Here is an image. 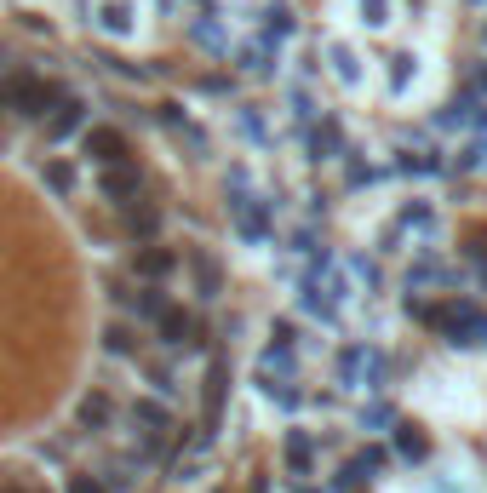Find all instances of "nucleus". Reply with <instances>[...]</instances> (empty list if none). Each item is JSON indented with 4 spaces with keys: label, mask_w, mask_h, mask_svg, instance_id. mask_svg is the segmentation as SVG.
<instances>
[{
    "label": "nucleus",
    "mask_w": 487,
    "mask_h": 493,
    "mask_svg": "<svg viewBox=\"0 0 487 493\" xmlns=\"http://www.w3.org/2000/svg\"><path fill=\"white\" fill-rule=\"evenodd\" d=\"M35 178H41V189H46L52 201H75V196H81V184H87V173H81L75 155H41Z\"/></svg>",
    "instance_id": "nucleus-9"
},
{
    "label": "nucleus",
    "mask_w": 487,
    "mask_h": 493,
    "mask_svg": "<svg viewBox=\"0 0 487 493\" xmlns=\"http://www.w3.org/2000/svg\"><path fill=\"white\" fill-rule=\"evenodd\" d=\"M396 453L407 465H419V459H430V436H424L419 425H396Z\"/></svg>",
    "instance_id": "nucleus-28"
},
{
    "label": "nucleus",
    "mask_w": 487,
    "mask_h": 493,
    "mask_svg": "<svg viewBox=\"0 0 487 493\" xmlns=\"http://www.w3.org/2000/svg\"><path fill=\"white\" fill-rule=\"evenodd\" d=\"M229 224H236V235L241 242H270L275 235V201H264V196H252V189H229Z\"/></svg>",
    "instance_id": "nucleus-4"
},
{
    "label": "nucleus",
    "mask_w": 487,
    "mask_h": 493,
    "mask_svg": "<svg viewBox=\"0 0 487 493\" xmlns=\"http://www.w3.org/2000/svg\"><path fill=\"white\" fill-rule=\"evenodd\" d=\"M224 390H229V367L224 356H213V367H206V425H218V413H224Z\"/></svg>",
    "instance_id": "nucleus-26"
},
{
    "label": "nucleus",
    "mask_w": 487,
    "mask_h": 493,
    "mask_svg": "<svg viewBox=\"0 0 487 493\" xmlns=\"http://www.w3.org/2000/svg\"><path fill=\"white\" fill-rule=\"evenodd\" d=\"M482 41H487V23H482Z\"/></svg>",
    "instance_id": "nucleus-43"
},
{
    "label": "nucleus",
    "mask_w": 487,
    "mask_h": 493,
    "mask_svg": "<svg viewBox=\"0 0 487 493\" xmlns=\"http://www.w3.org/2000/svg\"><path fill=\"white\" fill-rule=\"evenodd\" d=\"M132 425H138V436H143V459H155V453L173 442L178 419H173V407H166L161 396H138V402H132Z\"/></svg>",
    "instance_id": "nucleus-5"
},
{
    "label": "nucleus",
    "mask_w": 487,
    "mask_h": 493,
    "mask_svg": "<svg viewBox=\"0 0 487 493\" xmlns=\"http://www.w3.org/2000/svg\"><path fill=\"white\" fill-rule=\"evenodd\" d=\"M465 92H487V64L470 69V87H465Z\"/></svg>",
    "instance_id": "nucleus-40"
},
{
    "label": "nucleus",
    "mask_w": 487,
    "mask_h": 493,
    "mask_svg": "<svg viewBox=\"0 0 487 493\" xmlns=\"http://www.w3.org/2000/svg\"><path fill=\"white\" fill-rule=\"evenodd\" d=\"M476 6H482V0H476Z\"/></svg>",
    "instance_id": "nucleus-45"
},
{
    "label": "nucleus",
    "mask_w": 487,
    "mask_h": 493,
    "mask_svg": "<svg viewBox=\"0 0 487 493\" xmlns=\"http://www.w3.org/2000/svg\"><path fill=\"white\" fill-rule=\"evenodd\" d=\"M92 29L109 35V41H127V35L138 29V6H132V0H97L92 6Z\"/></svg>",
    "instance_id": "nucleus-16"
},
{
    "label": "nucleus",
    "mask_w": 487,
    "mask_h": 493,
    "mask_svg": "<svg viewBox=\"0 0 487 493\" xmlns=\"http://www.w3.org/2000/svg\"><path fill=\"white\" fill-rule=\"evenodd\" d=\"M252 379H259V390L270 396L275 407H298L304 402V390H298V379H270V373H252Z\"/></svg>",
    "instance_id": "nucleus-29"
},
{
    "label": "nucleus",
    "mask_w": 487,
    "mask_h": 493,
    "mask_svg": "<svg viewBox=\"0 0 487 493\" xmlns=\"http://www.w3.org/2000/svg\"><path fill=\"white\" fill-rule=\"evenodd\" d=\"M115 413H120L115 396H109L104 384H92V390L75 402V430H81V436H104V430L115 425Z\"/></svg>",
    "instance_id": "nucleus-13"
},
{
    "label": "nucleus",
    "mask_w": 487,
    "mask_h": 493,
    "mask_svg": "<svg viewBox=\"0 0 487 493\" xmlns=\"http://www.w3.org/2000/svg\"><path fill=\"white\" fill-rule=\"evenodd\" d=\"M97 196L109 201V207H132V201L143 196V166L138 161H115V166H97Z\"/></svg>",
    "instance_id": "nucleus-10"
},
{
    "label": "nucleus",
    "mask_w": 487,
    "mask_h": 493,
    "mask_svg": "<svg viewBox=\"0 0 487 493\" xmlns=\"http://www.w3.org/2000/svg\"><path fill=\"white\" fill-rule=\"evenodd\" d=\"M58 98H64V81L41 75V69H29V64H6L0 69V115H12V121L41 127Z\"/></svg>",
    "instance_id": "nucleus-1"
},
{
    "label": "nucleus",
    "mask_w": 487,
    "mask_h": 493,
    "mask_svg": "<svg viewBox=\"0 0 487 493\" xmlns=\"http://www.w3.org/2000/svg\"><path fill=\"white\" fill-rule=\"evenodd\" d=\"M287 493H327V488H310V482H292Z\"/></svg>",
    "instance_id": "nucleus-41"
},
{
    "label": "nucleus",
    "mask_w": 487,
    "mask_h": 493,
    "mask_svg": "<svg viewBox=\"0 0 487 493\" xmlns=\"http://www.w3.org/2000/svg\"><path fill=\"white\" fill-rule=\"evenodd\" d=\"M115 224H120V235H127L132 247H143V242H161V224H166V212L155 207V201H132V207H120L115 212Z\"/></svg>",
    "instance_id": "nucleus-12"
},
{
    "label": "nucleus",
    "mask_w": 487,
    "mask_h": 493,
    "mask_svg": "<svg viewBox=\"0 0 487 493\" xmlns=\"http://www.w3.org/2000/svg\"><path fill=\"white\" fill-rule=\"evenodd\" d=\"M356 425L361 430H390V425H396V407H390V402H367L356 413Z\"/></svg>",
    "instance_id": "nucleus-33"
},
{
    "label": "nucleus",
    "mask_w": 487,
    "mask_h": 493,
    "mask_svg": "<svg viewBox=\"0 0 487 493\" xmlns=\"http://www.w3.org/2000/svg\"><path fill=\"white\" fill-rule=\"evenodd\" d=\"M304 150H310V161H338V155L350 150L344 143V127H338V115H315L310 127H304Z\"/></svg>",
    "instance_id": "nucleus-14"
},
{
    "label": "nucleus",
    "mask_w": 487,
    "mask_h": 493,
    "mask_svg": "<svg viewBox=\"0 0 487 493\" xmlns=\"http://www.w3.org/2000/svg\"><path fill=\"white\" fill-rule=\"evenodd\" d=\"M75 150H81V161H92V166L132 161V143H127V132H120V127H109V121H92V127L75 138Z\"/></svg>",
    "instance_id": "nucleus-6"
},
{
    "label": "nucleus",
    "mask_w": 487,
    "mask_h": 493,
    "mask_svg": "<svg viewBox=\"0 0 487 493\" xmlns=\"http://www.w3.org/2000/svg\"><path fill=\"white\" fill-rule=\"evenodd\" d=\"M178 270H184V252H178V247H166V242H143V247H132V275H138V281L166 287Z\"/></svg>",
    "instance_id": "nucleus-7"
},
{
    "label": "nucleus",
    "mask_w": 487,
    "mask_h": 493,
    "mask_svg": "<svg viewBox=\"0 0 487 493\" xmlns=\"http://www.w3.org/2000/svg\"><path fill=\"white\" fill-rule=\"evenodd\" d=\"M476 127H482V132H487V104H476Z\"/></svg>",
    "instance_id": "nucleus-42"
},
{
    "label": "nucleus",
    "mask_w": 487,
    "mask_h": 493,
    "mask_svg": "<svg viewBox=\"0 0 487 493\" xmlns=\"http://www.w3.org/2000/svg\"><path fill=\"white\" fill-rule=\"evenodd\" d=\"M390 230H396V242H401V235H413V242L436 247V242H442V212H436L430 201H407V207L390 219Z\"/></svg>",
    "instance_id": "nucleus-11"
},
{
    "label": "nucleus",
    "mask_w": 487,
    "mask_h": 493,
    "mask_svg": "<svg viewBox=\"0 0 487 493\" xmlns=\"http://www.w3.org/2000/svg\"><path fill=\"white\" fill-rule=\"evenodd\" d=\"M236 127H241V138L259 143V150H270V143H275V132H270V121H264L259 104H236Z\"/></svg>",
    "instance_id": "nucleus-25"
},
{
    "label": "nucleus",
    "mask_w": 487,
    "mask_h": 493,
    "mask_svg": "<svg viewBox=\"0 0 487 493\" xmlns=\"http://www.w3.org/2000/svg\"><path fill=\"white\" fill-rule=\"evenodd\" d=\"M184 264H189V275H195V298H206V304H213L218 293H224V264L213 258V252H184Z\"/></svg>",
    "instance_id": "nucleus-21"
},
{
    "label": "nucleus",
    "mask_w": 487,
    "mask_h": 493,
    "mask_svg": "<svg viewBox=\"0 0 487 493\" xmlns=\"http://www.w3.org/2000/svg\"><path fill=\"white\" fill-rule=\"evenodd\" d=\"M229 58H236V69H241V75H252V81H270L275 69H282V52H275L270 41H247V46H229Z\"/></svg>",
    "instance_id": "nucleus-18"
},
{
    "label": "nucleus",
    "mask_w": 487,
    "mask_h": 493,
    "mask_svg": "<svg viewBox=\"0 0 487 493\" xmlns=\"http://www.w3.org/2000/svg\"><path fill=\"white\" fill-rule=\"evenodd\" d=\"M344 270L356 275L361 287H367V298H373V293H379V287H384V270H379V264H373V258H361V252H356V258H344Z\"/></svg>",
    "instance_id": "nucleus-31"
},
{
    "label": "nucleus",
    "mask_w": 487,
    "mask_h": 493,
    "mask_svg": "<svg viewBox=\"0 0 487 493\" xmlns=\"http://www.w3.org/2000/svg\"><path fill=\"white\" fill-rule=\"evenodd\" d=\"M97 350L115 356V362H138V356H143L138 327H132V321H104V333H97Z\"/></svg>",
    "instance_id": "nucleus-20"
},
{
    "label": "nucleus",
    "mask_w": 487,
    "mask_h": 493,
    "mask_svg": "<svg viewBox=\"0 0 487 493\" xmlns=\"http://www.w3.org/2000/svg\"><path fill=\"white\" fill-rule=\"evenodd\" d=\"M367 350L373 344H344V350H338V384L361 390V379H367Z\"/></svg>",
    "instance_id": "nucleus-27"
},
{
    "label": "nucleus",
    "mask_w": 487,
    "mask_h": 493,
    "mask_svg": "<svg viewBox=\"0 0 487 493\" xmlns=\"http://www.w3.org/2000/svg\"><path fill=\"white\" fill-rule=\"evenodd\" d=\"M189 41L201 46L206 58H229V29H224L218 12H195V18H189Z\"/></svg>",
    "instance_id": "nucleus-19"
},
{
    "label": "nucleus",
    "mask_w": 487,
    "mask_h": 493,
    "mask_svg": "<svg viewBox=\"0 0 487 493\" xmlns=\"http://www.w3.org/2000/svg\"><path fill=\"white\" fill-rule=\"evenodd\" d=\"M143 373H150V390H155V396H161V402H166V396H173V390H178V373H173V367H166V362H143Z\"/></svg>",
    "instance_id": "nucleus-34"
},
{
    "label": "nucleus",
    "mask_w": 487,
    "mask_h": 493,
    "mask_svg": "<svg viewBox=\"0 0 487 493\" xmlns=\"http://www.w3.org/2000/svg\"><path fill=\"white\" fill-rule=\"evenodd\" d=\"M282 459H287L292 476H310V465H315V436H310V430H287Z\"/></svg>",
    "instance_id": "nucleus-23"
},
{
    "label": "nucleus",
    "mask_w": 487,
    "mask_h": 493,
    "mask_svg": "<svg viewBox=\"0 0 487 493\" xmlns=\"http://www.w3.org/2000/svg\"><path fill=\"white\" fill-rule=\"evenodd\" d=\"M201 92H213V98H229V92H236V81H229V75H206Z\"/></svg>",
    "instance_id": "nucleus-39"
},
{
    "label": "nucleus",
    "mask_w": 487,
    "mask_h": 493,
    "mask_svg": "<svg viewBox=\"0 0 487 493\" xmlns=\"http://www.w3.org/2000/svg\"><path fill=\"white\" fill-rule=\"evenodd\" d=\"M436 333L453 350H487V310L476 298H447V304H436Z\"/></svg>",
    "instance_id": "nucleus-2"
},
{
    "label": "nucleus",
    "mask_w": 487,
    "mask_h": 493,
    "mask_svg": "<svg viewBox=\"0 0 487 493\" xmlns=\"http://www.w3.org/2000/svg\"><path fill=\"white\" fill-rule=\"evenodd\" d=\"M64 493H109L104 476H87V471H69L64 476Z\"/></svg>",
    "instance_id": "nucleus-38"
},
{
    "label": "nucleus",
    "mask_w": 487,
    "mask_h": 493,
    "mask_svg": "<svg viewBox=\"0 0 487 493\" xmlns=\"http://www.w3.org/2000/svg\"><path fill=\"white\" fill-rule=\"evenodd\" d=\"M12 493H23V488H12Z\"/></svg>",
    "instance_id": "nucleus-44"
},
{
    "label": "nucleus",
    "mask_w": 487,
    "mask_h": 493,
    "mask_svg": "<svg viewBox=\"0 0 487 493\" xmlns=\"http://www.w3.org/2000/svg\"><path fill=\"white\" fill-rule=\"evenodd\" d=\"M87 127H92V104L64 87V98H58L52 110H46V121H41V143L46 150H64V143H75Z\"/></svg>",
    "instance_id": "nucleus-3"
},
{
    "label": "nucleus",
    "mask_w": 487,
    "mask_h": 493,
    "mask_svg": "<svg viewBox=\"0 0 487 493\" xmlns=\"http://www.w3.org/2000/svg\"><path fill=\"white\" fill-rule=\"evenodd\" d=\"M356 12H361L367 29H384V23H390V0H356Z\"/></svg>",
    "instance_id": "nucleus-37"
},
{
    "label": "nucleus",
    "mask_w": 487,
    "mask_h": 493,
    "mask_svg": "<svg viewBox=\"0 0 487 493\" xmlns=\"http://www.w3.org/2000/svg\"><path fill=\"white\" fill-rule=\"evenodd\" d=\"M384 64H390V92H407V81H413V69H419V58H413V52H390Z\"/></svg>",
    "instance_id": "nucleus-32"
},
{
    "label": "nucleus",
    "mask_w": 487,
    "mask_h": 493,
    "mask_svg": "<svg viewBox=\"0 0 487 493\" xmlns=\"http://www.w3.org/2000/svg\"><path fill=\"white\" fill-rule=\"evenodd\" d=\"M150 327L161 333V344H166V350H201V344H206V327H201V316H189L184 304H166L161 316L150 321Z\"/></svg>",
    "instance_id": "nucleus-8"
},
{
    "label": "nucleus",
    "mask_w": 487,
    "mask_h": 493,
    "mask_svg": "<svg viewBox=\"0 0 487 493\" xmlns=\"http://www.w3.org/2000/svg\"><path fill=\"white\" fill-rule=\"evenodd\" d=\"M453 166H459V173H476V166H487V138H476V143H465V150L453 155Z\"/></svg>",
    "instance_id": "nucleus-36"
},
{
    "label": "nucleus",
    "mask_w": 487,
    "mask_h": 493,
    "mask_svg": "<svg viewBox=\"0 0 487 493\" xmlns=\"http://www.w3.org/2000/svg\"><path fill=\"white\" fill-rule=\"evenodd\" d=\"M155 121H161L166 132H173V138H184V143H189L195 155H213V138H206V132H201V127L189 121V110H184V104H178V98L155 104Z\"/></svg>",
    "instance_id": "nucleus-15"
},
{
    "label": "nucleus",
    "mask_w": 487,
    "mask_h": 493,
    "mask_svg": "<svg viewBox=\"0 0 487 493\" xmlns=\"http://www.w3.org/2000/svg\"><path fill=\"white\" fill-rule=\"evenodd\" d=\"M321 58H327V69H333L338 87H350V92L361 87V58H356L350 41H321Z\"/></svg>",
    "instance_id": "nucleus-22"
},
{
    "label": "nucleus",
    "mask_w": 487,
    "mask_h": 493,
    "mask_svg": "<svg viewBox=\"0 0 487 493\" xmlns=\"http://www.w3.org/2000/svg\"><path fill=\"white\" fill-rule=\"evenodd\" d=\"M298 35V12H292V0H270V6L259 12V41H270L275 52Z\"/></svg>",
    "instance_id": "nucleus-17"
},
{
    "label": "nucleus",
    "mask_w": 487,
    "mask_h": 493,
    "mask_svg": "<svg viewBox=\"0 0 487 493\" xmlns=\"http://www.w3.org/2000/svg\"><path fill=\"white\" fill-rule=\"evenodd\" d=\"M436 127H447V132H453V127H476V92H465V98H453V104H447L442 115H436Z\"/></svg>",
    "instance_id": "nucleus-30"
},
{
    "label": "nucleus",
    "mask_w": 487,
    "mask_h": 493,
    "mask_svg": "<svg viewBox=\"0 0 487 493\" xmlns=\"http://www.w3.org/2000/svg\"><path fill=\"white\" fill-rule=\"evenodd\" d=\"M396 166H401V173H407V178H430V173H442L447 161H442V155H401Z\"/></svg>",
    "instance_id": "nucleus-35"
},
{
    "label": "nucleus",
    "mask_w": 487,
    "mask_h": 493,
    "mask_svg": "<svg viewBox=\"0 0 487 493\" xmlns=\"http://www.w3.org/2000/svg\"><path fill=\"white\" fill-rule=\"evenodd\" d=\"M442 281H453V270H447V264H436V258L407 264V275H401V287H407V293H430V287H442Z\"/></svg>",
    "instance_id": "nucleus-24"
}]
</instances>
